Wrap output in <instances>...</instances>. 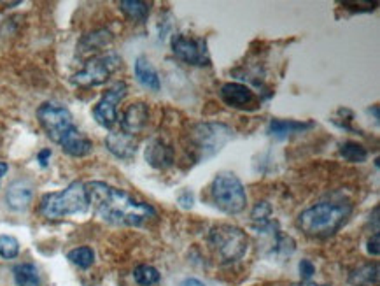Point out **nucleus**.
<instances>
[{"instance_id": "f257e3e1", "label": "nucleus", "mask_w": 380, "mask_h": 286, "mask_svg": "<svg viewBox=\"0 0 380 286\" xmlns=\"http://www.w3.org/2000/svg\"><path fill=\"white\" fill-rule=\"evenodd\" d=\"M88 202L95 209L97 216L113 225L140 227L149 219L156 218L153 205L140 202L125 190L114 188L102 181L86 183Z\"/></svg>"}, {"instance_id": "f03ea898", "label": "nucleus", "mask_w": 380, "mask_h": 286, "mask_svg": "<svg viewBox=\"0 0 380 286\" xmlns=\"http://www.w3.org/2000/svg\"><path fill=\"white\" fill-rule=\"evenodd\" d=\"M350 212H352L350 204L321 202L305 209L298 216V227L305 236L313 237V239H326L340 230Z\"/></svg>"}, {"instance_id": "7ed1b4c3", "label": "nucleus", "mask_w": 380, "mask_h": 286, "mask_svg": "<svg viewBox=\"0 0 380 286\" xmlns=\"http://www.w3.org/2000/svg\"><path fill=\"white\" fill-rule=\"evenodd\" d=\"M88 207H90V202H88L86 186L81 181H74L64 192L46 193L40 199L39 212L46 219L54 222V219H62L65 216L86 212Z\"/></svg>"}, {"instance_id": "20e7f679", "label": "nucleus", "mask_w": 380, "mask_h": 286, "mask_svg": "<svg viewBox=\"0 0 380 286\" xmlns=\"http://www.w3.org/2000/svg\"><path fill=\"white\" fill-rule=\"evenodd\" d=\"M191 155L197 162H205L234 139V132L223 123H198L188 134Z\"/></svg>"}, {"instance_id": "39448f33", "label": "nucleus", "mask_w": 380, "mask_h": 286, "mask_svg": "<svg viewBox=\"0 0 380 286\" xmlns=\"http://www.w3.org/2000/svg\"><path fill=\"white\" fill-rule=\"evenodd\" d=\"M209 246L221 263H234L247 253L249 239L242 229L223 223L209 232Z\"/></svg>"}, {"instance_id": "423d86ee", "label": "nucleus", "mask_w": 380, "mask_h": 286, "mask_svg": "<svg viewBox=\"0 0 380 286\" xmlns=\"http://www.w3.org/2000/svg\"><path fill=\"white\" fill-rule=\"evenodd\" d=\"M210 199L214 205L226 214H238L247 204L246 188L231 172H221L210 183Z\"/></svg>"}, {"instance_id": "0eeeda50", "label": "nucleus", "mask_w": 380, "mask_h": 286, "mask_svg": "<svg viewBox=\"0 0 380 286\" xmlns=\"http://www.w3.org/2000/svg\"><path fill=\"white\" fill-rule=\"evenodd\" d=\"M37 120H39L40 127L44 128L47 137L60 146L77 132L72 113L65 105L57 104V102H44L37 109Z\"/></svg>"}, {"instance_id": "6e6552de", "label": "nucleus", "mask_w": 380, "mask_h": 286, "mask_svg": "<svg viewBox=\"0 0 380 286\" xmlns=\"http://www.w3.org/2000/svg\"><path fill=\"white\" fill-rule=\"evenodd\" d=\"M120 64L121 60L113 53L93 57L84 64V67L79 72H76L70 78V81L83 88L98 86V84H104L110 78V74L120 67Z\"/></svg>"}, {"instance_id": "1a4fd4ad", "label": "nucleus", "mask_w": 380, "mask_h": 286, "mask_svg": "<svg viewBox=\"0 0 380 286\" xmlns=\"http://www.w3.org/2000/svg\"><path fill=\"white\" fill-rule=\"evenodd\" d=\"M127 83L120 81L102 95L98 104L93 108V118L97 120V123L100 125V127L110 130V128L117 123V105L127 97Z\"/></svg>"}, {"instance_id": "9d476101", "label": "nucleus", "mask_w": 380, "mask_h": 286, "mask_svg": "<svg viewBox=\"0 0 380 286\" xmlns=\"http://www.w3.org/2000/svg\"><path fill=\"white\" fill-rule=\"evenodd\" d=\"M172 53L188 65H209L210 57L207 42L204 39H193L188 35H175L172 39Z\"/></svg>"}, {"instance_id": "9b49d317", "label": "nucleus", "mask_w": 380, "mask_h": 286, "mask_svg": "<svg viewBox=\"0 0 380 286\" xmlns=\"http://www.w3.org/2000/svg\"><path fill=\"white\" fill-rule=\"evenodd\" d=\"M221 101L234 109L256 108V95L249 86L242 83H226L221 86Z\"/></svg>"}, {"instance_id": "f8f14e48", "label": "nucleus", "mask_w": 380, "mask_h": 286, "mask_svg": "<svg viewBox=\"0 0 380 286\" xmlns=\"http://www.w3.org/2000/svg\"><path fill=\"white\" fill-rule=\"evenodd\" d=\"M147 122H149V108H147V104L146 102H135V104L128 105L127 111L121 116V132L135 137L146 128Z\"/></svg>"}, {"instance_id": "ddd939ff", "label": "nucleus", "mask_w": 380, "mask_h": 286, "mask_svg": "<svg viewBox=\"0 0 380 286\" xmlns=\"http://www.w3.org/2000/svg\"><path fill=\"white\" fill-rule=\"evenodd\" d=\"M105 146L116 159L132 160L137 153L139 142L134 135H128L125 132H110L105 137Z\"/></svg>"}, {"instance_id": "4468645a", "label": "nucleus", "mask_w": 380, "mask_h": 286, "mask_svg": "<svg viewBox=\"0 0 380 286\" xmlns=\"http://www.w3.org/2000/svg\"><path fill=\"white\" fill-rule=\"evenodd\" d=\"M34 199V188L28 181H14L13 185L7 188L6 202L13 211H25Z\"/></svg>"}, {"instance_id": "2eb2a0df", "label": "nucleus", "mask_w": 380, "mask_h": 286, "mask_svg": "<svg viewBox=\"0 0 380 286\" xmlns=\"http://www.w3.org/2000/svg\"><path fill=\"white\" fill-rule=\"evenodd\" d=\"M146 162L151 167L165 171L173 165V149L161 139H153L146 148Z\"/></svg>"}, {"instance_id": "dca6fc26", "label": "nucleus", "mask_w": 380, "mask_h": 286, "mask_svg": "<svg viewBox=\"0 0 380 286\" xmlns=\"http://www.w3.org/2000/svg\"><path fill=\"white\" fill-rule=\"evenodd\" d=\"M135 78H137V81L142 84L144 88H147V90L160 91L161 83L160 78H158L156 69L153 67V64H151L146 57H139L137 60H135Z\"/></svg>"}, {"instance_id": "f3484780", "label": "nucleus", "mask_w": 380, "mask_h": 286, "mask_svg": "<svg viewBox=\"0 0 380 286\" xmlns=\"http://www.w3.org/2000/svg\"><path fill=\"white\" fill-rule=\"evenodd\" d=\"M313 127V122H296V120H272L268 125V134L277 139H286L293 134H301Z\"/></svg>"}, {"instance_id": "a211bd4d", "label": "nucleus", "mask_w": 380, "mask_h": 286, "mask_svg": "<svg viewBox=\"0 0 380 286\" xmlns=\"http://www.w3.org/2000/svg\"><path fill=\"white\" fill-rule=\"evenodd\" d=\"M13 278L16 286H40L42 280H40L39 269L34 263H18L13 269Z\"/></svg>"}, {"instance_id": "6ab92c4d", "label": "nucleus", "mask_w": 380, "mask_h": 286, "mask_svg": "<svg viewBox=\"0 0 380 286\" xmlns=\"http://www.w3.org/2000/svg\"><path fill=\"white\" fill-rule=\"evenodd\" d=\"M113 41V35H110L109 30H97L91 32V34L84 35L79 42V53H93V51L102 50L107 44H110Z\"/></svg>"}, {"instance_id": "aec40b11", "label": "nucleus", "mask_w": 380, "mask_h": 286, "mask_svg": "<svg viewBox=\"0 0 380 286\" xmlns=\"http://www.w3.org/2000/svg\"><path fill=\"white\" fill-rule=\"evenodd\" d=\"M120 9L123 11V14L128 20L144 23V21H147V16H149L151 6L147 2H142V0H121Z\"/></svg>"}, {"instance_id": "412c9836", "label": "nucleus", "mask_w": 380, "mask_h": 286, "mask_svg": "<svg viewBox=\"0 0 380 286\" xmlns=\"http://www.w3.org/2000/svg\"><path fill=\"white\" fill-rule=\"evenodd\" d=\"M352 286H377L379 285V265L377 263H368L359 267L349 276Z\"/></svg>"}, {"instance_id": "4be33fe9", "label": "nucleus", "mask_w": 380, "mask_h": 286, "mask_svg": "<svg viewBox=\"0 0 380 286\" xmlns=\"http://www.w3.org/2000/svg\"><path fill=\"white\" fill-rule=\"evenodd\" d=\"M251 222H253V227L258 230V232H267L272 227L275 225L272 222V207L268 202H258L256 207L251 212Z\"/></svg>"}, {"instance_id": "5701e85b", "label": "nucleus", "mask_w": 380, "mask_h": 286, "mask_svg": "<svg viewBox=\"0 0 380 286\" xmlns=\"http://www.w3.org/2000/svg\"><path fill=\"white\" fill-rule=\"evenodd\" d=\"M67 258L79 269H90L95 262V251L90 246H79V248H74L72 251H69Z\"/></svg>"}, {"instance_id": "b1692460", "label": "nucleus", "mask_w": 380, "mask_h": 286, "mask_svg": "<svg viewBox=\"0 0 380 286\" xmlns=\"http://www.w3.org/2000/svg\"><path fill=\"white\" fill-rule=\"evenodd\" d=\"M340 155L350 164H363L368 159L367 148L363 144H357V142L352 141H347L340 146Z\"/></svg>"}, {"instance_id": "393cba45", "label": "nucleus", "mask_w": 380, "mask_h": 286, "mask_svg": "<svg viewBox=\"0 0 380 286\" xmlns=\"http://www.w3.org/2000/svg\"><path fill=\"white\" fill-rule=\"evenodd\" d=\"M134 280L139 286H154L160 283L161 276L158 273V269H154L153 265H137L134 270Z\"/></svg>"}, {"instance_id": "a878e982", "label": "nucleus", "mask_w": 380, "mask_h": 286, "mask_svg": "<svg viewBox=\"0 0 380 286\" xmlns=\"http://www.w3.org/2000/svg\"><path fill=\"white\" fill-rule=\"evenodd\" d=\"M20 255V243L13 236H0V256L6 260H13Z\"/></svg>"}, {"instance_id": "bb28decb", "label": "nucleus", "mask_w": 380, "mask_h": 286, "mask_svg": "<svg viewBox=\"0 0 380 286\" xmlns=\"http://www.w3.org/2000/svg\"><path fill=\"white\" fill-rule=\"evenodd\" d=\"M316 274V267L311 260H301L300 262V276L304 281H311V278Z\"/></svg>"}, {"instance_id": "cd10ccee", "label": "nucleus", "mask_w": 380, "mask_h": 286, "mask_svg": "<svg viewBox=\"0 0 380 286\" xmlns=\"http://www.w3.org/2000/svg\"><path fill=\"white\" fill-rule=\"evenodd\" d=\"M379 241H380V236H379V232H375L374 236L370 237V241H368V253H370V255H374V256H377L379 253H380V248H379Z\"/></svg>"}, {"instance_id": "c85d7f7f", "label": "nucleus", "mask_w": 380, "mask_h": 286, "mask_svg": "<svg viewBox=\"0 0 380 286\" xmlns=\"http://www.w3.org/2000/svg\"><path fill=\"white\" fill-rule=\"evenodd\" d=\"M193 202H195L193 193H191L190 190H184V192L179 195V204L183 205L184 209H190L191 205H193Z\"/></svg>"}, {"instance_id": "c756f323", "label": "nucleus", "mask_w": 380, "mask_h": 286, "mask_svg": "<svg viewBox=\"0 0 380 286\" xmlns=\"http://www.w3.org/2000/svg\"><path fill=\"white\" fill-rule=\"evenodd\" d=\"M50 159H51V149L50 148L42 149V151H40L39 155H37V160H39V164L42 165V167H46L47 162H50Z\"/></svg>"}, {"instance_id": "7c9ffc66", "label": "nucleus", "mask_w": 380, "mask_h": 286, "mask_svg": "<svg viewBox=\"0 0 380 286\" xmlns=\"http://www.w3.org/2000/svg\"><path fill=\"white\" fill-rule=\"evenodd\" d=\"M179 286H205V285L202 283L200 280H197V278H188V280L180 281Z\"/></svg>"}, {"instance_id": "2f4dec72", "label": "nucleus", "mask_w": 380, "mask_h": 286, "mask_svg": "<svg viewBox=\"0 0 380 286\" xmlns=\"http://www.w3.org/2000/svg\"><path fill=\"white\" fill-rule=\"evenodd\" d=\"M7 171H9V165L6 162H0V179H2V176H6Z\"/></svg>"}, {"instance_id": "473e14b6", "label": "nucleus", "mask_w": 380, "mask_h": 286, "mask_svg": "<svg viewBox=\"0 0 380 286\" xmlns=\"http://www.w3.org/2000/svg\"><path fill=\"white\" fill-rule=\"evenodd\" d=\"M298 286H330V285H317V283H312V281H304V283Z\"/></svg>"}]
</instances>
